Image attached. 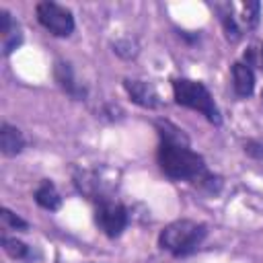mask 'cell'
<instances>
[{
	"label": "cell",
	"instance_id": "6da1fadb",
	"mask_svg": "<svg viewBox=\"0 0 263 263\" xmlns=\"http://www.w3.org/2000/svg\"><path fill=\"white\" fill-rule=\"evenodd\" d=\"M160 144L156 160L160 171L173 181H187L197 185L201 191L216 195L222 189V179L208 171L201 154L189 148L187 136L168 121H156Z\"/></svg>",
	"mask_w": 263,
	"mask_h": 263
},
{
	"label": "cell",
	"instance_id": "7a4b0ae2",
	"mask_svg": "<svg viewBox=\"0 0 263 263\" xmlns=\"http://www.w3.org/2000/svg\"><path fill=\"white\" fill-rule=\"evenodd\" d=\"M208 236V226L195 220H175L158 234V245L173 257H187L195 253Z\"/></svg>",
	"mask_w": 263,
	"mask_h": 263
},
{
	"label": "cell",
	"instance_id": "3957f363",
	"mask_svg": "<svg viewBox=\"0 0 263 263\" xmlns=\"http://www.w3.org/2000/svg\"><path fill=\"white\" fill-rule=\"evenodd\" d=\"M173 97H175L177 105L201 113L210 123H214V125L222 123V113L203 82L191 80V78H175L173 80Z\"/></svg>",
	"mask_w": 263,
	"mask_h": 263
},
{
	"label": "cell",
	"instance_id": "277c9868",
	"mask_svg": "<svg viewBox=\"0 0 263 263\" xmlns=\"http://www.w3.org/2000/svg\"><path fill=\"white\" fill-rule=\"evenodd\" d=\"M35 14H37L39 25L55 37H70L74 31V16L70 8L58 2H49V0L39 2L35 6Z\"/></svg>",
	"mask_w": 263,
	"mask_h": 263
},
{
	"label": "cell",
	"instance_id": "5b68a950",
	"mask_svg": "<svg viewBox=\"0 0 263 263\" xmlns=\"http://www.w3.org/2000/svg\"><path fill=\"white\" fill-rule=\"evenodd\" d=\"M95 222L103 230V234H107L109 238H115L125 230V226L129 222V214L121 203H117L113 199H107V201L97 203Z\"/></svg>",
	"mask_w": 263,
	"mask_h": 263
},
{
	"label": "cell",
	"instance_id": "8992f818",
	"mask_svg": "<svg viewBox=\"0 0 263 263\" xmlns=\"http://www.w3.org/2000/svg\"><path fill=\"white\" fill-rule=\"evenodd\" d=\"M123 88H125V92L129 95V99H132L136 105H140V107L154 109V107L160 105L158 92H156V88H154L150 82L125 78V80H123Z\"/></svg>",
	"mask_w": 263,
	"mask_h": 263
},
{
	"label": "cell",
	"instance_id": "52a82bcc",
	"mask_svg": "<svg viewBox=\"0 0 263 263\" xmlns=\"http://www.w3.org/2000/svg\"><path fill=\"white\" fill-rule=\"evenodd\" d=\"M0 35H2V53L10 55L23 41V33L8 10H0Z\"/></svg>",
	"mask_w": 263,
	"mask_h": 263
},
{
	"label": "cell",
	"instance_id": "ba28073f",
	"mask_svg": "<svg viewBox=\"0 0 263 263\" xmlns=\"http://www.w3.org/2000/svg\"><path fill=\"white\" fill-rule=\"evenodd\" d=\"M53 76L58 80V84L62 86L64 92H68L72 99L76 101H82L86 97V88L82 84L76 82L74 78V72H72V66L68 62H55V68H53Z\"/></svg>",
	"mask_w": 263,
	"mask_h": 263
},
{
	"label": "cell",
	"instance_id": "9c48e42d",
	"mask_svg": "<svg viewBox=\"0 0 263 263\" xmlns=\"http://www.w3.org/2000/svg\"><path fill=\"white\" fill-rule=\"evenodd\" d=\"M214 10L218 14V21L224 29V35L228 41L236 43L242 39V29L238 25V18H236V12H234V4L230 2H224V4H214Z\"/></svg>",
	"mask_w": 263,
	"mask_h": 263
},
{
	"label": "cell",
	"instance_id": "30bf717a",
	"mask_svg": "<svg viewBox=\"0 0 263 263\" xmlns=\"http://www.w3.org/2000/svg\"><path fill=\"white\" fill-rule=\"evenodd\" d=\"M232 88L240 99H247L255 90V72L245 62L232 64Z\"/></svg>",
	"mask_w": 263,
	"mask_h": 263
},
{
	"label": "cell",
	"instance_id": "8fae6325",
	"mask_svg": "<svg viewBox=\"0 0 263 263\" xmlns=\"http://www.w3.org/2000/svg\"><path fill=\"white\" fill-rule=\"evenodd\" d=\"M25 148V136L18 127L10 123L0 125V150L4 156H16Z\"/></svg>",
	"mask_w": 263,
	"mask_h": 263
},
{
	"label": "cell",
	"instance_id": "7c38bea8",
	"mask_svg": "<svg viewBox=\"0 0 263 263\" xmlns=\"http://www.w3.org/2000/svg\"><path fill=\"white\" fill-rule=\"evenodd\" d=\"M35 201H37L39 208L49 210V212H55L62 205V197H60L55 185L51 181H47V179H43L39 183V187L35 189Z\"/></svg>",
	"mask_w": 263,
	"mask_h": 263
},
{
	"label": "cell",
	"instance_id": "4fadbf2b",
	"mask_svg": "<svg viewBox=\"0 0 263 263\" xmlns=\"http://www.w3.org/2000/svg\"><path fill=\"white\" fill-rule=\"evenodd\" d=\"M238 18V25L245 31H255L259 27V21H261V4L259 2H245L240 4V16Z\"/></svg>",
	"mask_w": 263,
	"mask_h": 263
},
{
	"label": "cell",
	"instance_id": "5bb4252c",
	"mask_svg": "<svg viewBox=\"0 0 263 263\" xmlns=\"http://www.w3.org/2000/svg\"><path fill=\"white\" fill-rule=\"evenodd\" d=\"M2 249L6 251V255H10L12 259H27L31 255V249L18 240V238H10V236H2Z\"/></svg>",
	"mask_w": 263,
	"mask_h": 263
},
{
	"label": "cell",
	"instance_id": "9a60e30c",
	"mask_svg": "<svg viewBox=\"0 0 263 263\" xmlns=\"http://www.w3.org/2000/svg\"><path fill=\"white\" fill-rule=\"evenodd\" d=\"M2 222H4L8 228H12V230H27V228H29V222H25L21 216L12 214L8 208L2 210Z\"/></svg>",
	"mask_w": 263,
	"mask_h": 263
},
{
	"label": "cell",
	"instance_id": "2e32d148",
	"mask_svg": "<svg viewBox=\"0 0 263 263\" xmlns=\"http://www.w3.org/2000/svg\"><path fill=\"white\" fill-rule=\"evenodd\" d=\"M242 150L251 158H257V160L263 158V142H259V140H247L245 146H242Z\"/></svg>",
	"mask_w": 263,
	"mask_h": 263
},
{
	"label": "cell",
	"instance_id": "e0dca14e",
	"mask_svg": "<svg viewBox=\"0 0 263 263\" xmlns=\"http://www.w3.org/2000/svg\"><path fill=\"white\" fill-rule=\"evenodd\" d=\"M129 47H132V49H136L134 41L123 39V41H117V43L113 45V51H115L117 55H121V58H132V55H136V53H134V51H129Z\"/></svg>",
	"mask_w": 263,
	"mask_h": 263
},
{
	"label": "cell",
	"instance_id": "ac0fdd59",
	"mask_svg": "<svg viewBox=\"0 0 263 263\" xmlns=\"http://www.w3.org/2000/svg\"><path fill=\"white\" fill-rule=\"evenodd\" d=\"M257 66L263 70V45L257 49Z\"/></svg>",
	"mask_w": 263,
	"mask_h": 263
}]
</instances>
